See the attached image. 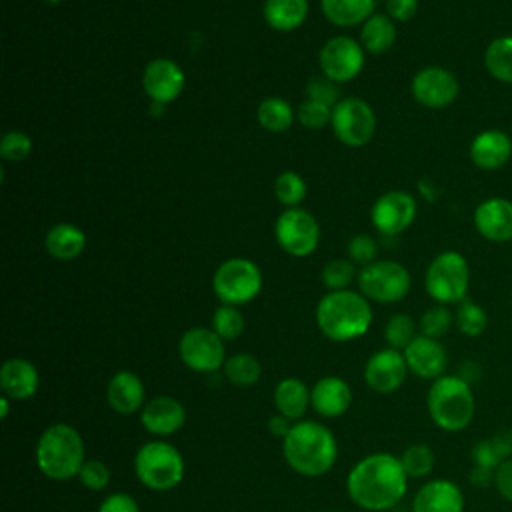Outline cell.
Listing matches in <instances>:
<instances>
[{
    "label": "cell",
    "instance_id": "6da1fadb",
    "mask_svg": "<svg viewBox=\"0 0 512 512\" xmlns=\"http://www.w3.org/2000/svg\"><path fill=\"white\" fill-rule=\"evenodd\" d=\"M408 490V476L398 456L374 452L358 460L346 478L350 500L370 512L394 508Z\"/></svg>",
    "mask_w": 512,
    "mask_h": 512
},
{
    "label": "cell",
    "instance_id": "7a4b0ae2",
    "mask_svg": "<svg viewBox=\"0 0 512 512\" xmlns=\"http://www.w3.org/2000/svg\"><path fill=\"white\" fill-rule=\"evenodd\" d=\"M286 464L308 478L326 474L338 458V442L328 426L316 420H298L282 438Z\"/></svg>",
    "mask_w": 512,
    "mask_h": 512
},
{
    "label": "cell",
    "instance_id": "3957f363",
    "mask_svg": "<svg viewBox=\"0 0 512 512\" xmlns=\"http://www.w3.org/2000/svg\"><path fill=\"white\" fill-rule=\"evenodd\" d=\"M372 324L370 300L362 292L332 290L316 304V326L332 342H350L368 332Z\"/></svg>",
    "mask_w": 512,
    "mask_h": 512
},
{
    "label": "cell",
    "instance_id": "277c9868",
    "mask_svg": "<svg viewBox=\"0 0 512 512\" xmlns=\"http://www.w3.org/2000/svg\"><path fill=\"white\" fill-rule=\"evenodd\" d=\"M38 470L56 482L78 478L84 466V440L80 432L64 422L48 426L34 450Z\"/></svg>",
    "mask_w": 512,
    "mask_h": 512
},
{
    "label": "cell",
    "instance_id": "5b68a950",
    "mask_svg": "<svg viewBox=\"0 0 512 512\" xmlns=\"http://www.w3.org/2000/svg\"><path fill=\"white\" fill-rule=\"evenodd\" d=\"M426 408L432 422L444 432H460L468 428L476 412L470 382L456 374H444L432 380L426 394Z\"/></svg>",
    "mask_w": 512,
    "mask_h": 512
},
{
    "label": "cell",
    "instance_id": "8992f818",
    "mask_svg": "<svg viewBox=\"0 0 512 512\" xmlns=\"http://www.w3.org/2000/svg\"><path fill=\"white\" fill-rule=\"evenodd\" d=\"M134 472L146 488L166 492L182 482L184 458L174 444L152 440L138 448L134 456Z\"/></svg>",
    "mask_w": 512,
    "mask_h": 512
},
{
    "label": "cell",
    "instance_id": "52a82bcc",
    "mask_svg": "<svg viewBox=\"0 0 512 512\" xmlns=\"http://www.w3.org/2000/svg\"><path fill=\"white\" fill-rule=\"evenodd\" d=\"M470 286V268L460 252H440L426 268L424 288L438 304H460Z\"/></svg>",
    "mask_w": 512,
    "mask_h": 512
},
{
    "label": "cell",
    "instance_id": "ba28073f",
    "mask_svg": "<svg viewBox=\"0 0 512 512\" xmlns=\"http://www.w3.org/2000/svg\"><path fill=\"white\" fill-rule=\"evenodd\" d=\"M212 290L220 304H248L262 290V272L250 258H228L216 268L212 276Z\"/></svg>",
    "mask_w": 512,
    "mask_h": 512
},
{
    "label": "cell",
    "instance_id": "9c48e42d",
    "mask_svg": "<svg viewBox=\"0 0 512 512\" xmlns=\"http://www.w3.org/2000/svg\"><path fill=\"white\" fill-rule=\"evenodd\" d=\"M412 280L404 264L396 260H374L358 274L360 292L378 304H394L406 298Z\"/></svg>",
    "mask_w": 512,
    "mask_h": 512
},
{
    "label": "cell",
    "instance_id": "30bf717a",
    "mask_svg": "<svg viewBox=\"0 0 512 512\" xmlns=\"http://www.w3.org/2000/svg\"><path fill=\"white\" fill-rule=\"evenodd\" d=\"M330 126L334 136L350 148L366 146L376 132V114L372 106L356 96L342 98L332 108Z\"/></svg>",
    "mask_w": 512,
    "mask_h": 512
},
{
    "label": "cell",
    "instance_id": "8fae6325",
    "mask_svg": "<svg viewBox=\"0 0 512 512\" xmlns=\"http://www.w3.org/2000/svg\"><path fill=\"white\" fill-rule=\"evenodd\" d=\"M274 236L278 246L294 256H310L320 242V224L304 208H286L274 222Z\"/></svg>",
    "mask_w": 512,
    "mask_h": 512
},
{
    "label": "cell",
    "instance_id": "7c38bea8",
    "mask_svg": "<svg viewBox=\"0 0 512 512\" xmlns=\"http://www.w3.org/2000/svg\"><path fill=\"white\" fill-rule=\"evenodd\" d=\"M178 354L186 368L200 374L218 372L226 362L224 340L204 326L188 328L178 340Z\"/></svg>",
    "mask_w": 512,
    "mask_h": 512
},
{
    "label": "cell",
    "instance_id": "4fadbf2b",
    "mask_svg": "<svg viewBox=\"0 0 512 512\" xmlns=\"http://www.w3.org/2000/svg\"><path fill=\"white\" fill-rule=\"evenodd\" d=\"M364 54L362 44L350 36H334L326 40L318 54L322 76L336 84L354 80L364 68Z\"/></svg>",
    "mask_w": 512,
    "mask_h": 512
},
{
    "label": "cell",
    "instance_id": "5bb4252c",
    "mask_svg": "<svg viewBox=\"0 0 512 512\" xmlns=\"http://www.w3.org/2000/svg\"><path fill=\"white\" fill-rule=\"evenodd\" d=\"M416 214L418 206L412 194L404 190H388L374 200L370 220L380 234L396 236L412 226Z\"/></svg>",
    "mask_w": 512,
    "mask_h": 512
},
{
    "label": "cell",
    "instance_id": "9a60e30c",
    "mask_svg": "<svg viewBox=\"0 0 512 512\" xmlns=\"http://www.w3.org/2000/svg\"><path fill=\"white\" fill-rule=\"evenodd\" d=\"M410 92L424 108L440 110L450 106L460 92L458 78L442 66H426L418 70L410 82Z\"/></svg>",
    "mask_w": 512,
    "mask_h": 512
},
{
    "label": "cell",
    "instance_id": "2e32d148",
    "mask_svg": "<svg viewBox=\"0 0 512 512\" xmlns=\"http://www.w3.org/2000/svg\"><path fill=\"white\" fill-rule=\"evenodd\" d=\"M186 86V74L182 66L170 58H154L142 72V88L152 104L168 106L174 102Z\"/></svg>",
    "mask_w": 512,
    "mask_h": 512
},
{
    "label": "cell",
    "instance_id": "e0dca14e",
    "mask_svg": "<svg viewBox=\"0 0 512 512\" xmlns=\"http://www.w3.org/2000/svg\"><path fill=\"white\" fill-rule=\"evenodd\" d=\"M408 364L402 350L382 348L374 352L364 364V382L380 394L398 390L408 374Z\"/></svg>",
    "mask_w": 512,
    "mask_h": 512
},
{
    "label": "cell",
    "instance_id": "ac0fdd59",
    "mask_svg": "<svg viewBox=\"0 0 512 512\" xmlns=\"http://www.w3.org/2000/svg\"><path fill=\"white\" fill-rule=\"evenodd\" d=\"M186 422V408L174 396H154L140 410V424L152 436H172Z\"/></svg>",
    "mask_w": 512,
    "mask_h": 512
},
{
    "label": "cell",
    "instance_id": "d6986e66",
    "mask_svg": "<svg viewBox=\"0 0 512 512\" xmlns=\"http://www.w3.org/2000/svg\"><path fill=\"white\" fill-rule=\"evenodd\" d=\"M404 358L408 364V370L420 378L436 380L444 376L448 354L440 340L418 334L404 350Z\"/></svg>",
    "mask_w": 512,
    "mask_h": 512
},
{
    "label": "cell",
    "instance_id": "ffe728a7",
    "mask_svg": "<svg viewBox=\"0 0 512 512\" xmlns=\"http://www.w3.org/2000/svg\"><path fill=\"white\" fill-rule=\"evenodd\" d=\"M412 512H464V494L448 478L430 480L414 494Z\"/></svg>",
    "mask_w": 512,
    "mask_h": 512
},
{
    "label": "cell",
    "instance_id": "44dd1931",
    "mask_svg": "<svg viewBox=\"0 0 512 512\" xmlns=\"http://www.w3.org/2000/svg\"><path fill=\"white\" fill-rule=\"evenodd\" d=\"M474 226L490 242L512 240V200L488 198L474 210Z\"/></svg>",
    "mask_w": 512,
    "mask_h": 512
},
{
    "label": "cell",
    "instance_id": "7402d4cb",
    "mask_svg": "<svg viewBox=\"0 0 512 512\" xmlns=\"http://www.w3.org/2000/svg\"><path fill=\"white\" fill-rule=\"evenodd\" d=\"M352 404V390L340 376H324L310 390V406L322 418H338Z\"/></svg>",
    "mask_w": 512,
    "mask_h": 512
},
{
    "label": "cell",
    "instance_id": "603a6c76",
    "mask_svg": "<svg viewBox=\"0 0 512 512\" xmlns=\"http://www.w3.org/2000/svg\"><path fill=\"white\" fill-rule=\"evenodd\" d=\"M512 156V140L506 132L490 128L482 130L470 142V160L480 170H498Z\"/></svg>",
    "mask_w": 512,
    "mask_h": 512
},
{
    "label": "cell",
    "instance_id": "cb8c5ba5",
    "mask_svg": "<svg viewBox=\"0 0 512 512\" xmlns=\"http://www.w3.org/2000/svg\"><path fill=\"white\" fill-rule=\"evenodd\" d=\"M144 396H146V390L140 376L130 370H118L106 386L108 406L122 416L142 410L146 404Z\"/></svg>",
    "mask_w": 512,
    "mask_h": 512
},
{
    "label": "cell",
    "instance_id": "d4e9b609",
    "mask_svg": "<svg viewBox=\"0 0 512 512\" xmlns=\"http://www.w3.org/2000/svg\"><path fill=\"white\" fill-rule=\"evenodd\" d=\"M40 374L26 358H8L0 368L2 396L10 400H28L38 392Z\"/></svg>",
    "mask_w": 512,
    "mask_h": 512
},
{
    "label": "cell",
    "instance_id": "484cf974",
    "mask_svg": "<svg viewBox=\"0 0 512 512\" xmlns=\"http://www.w3.org/2000/svg\"><path fill=\"white\" fill-rule=\"evenodd\" d=\"M44 248L56 260H74L86 248V234L76 224L60 222L46 232Z\"/></svg>",
    "mask_w": 512,
    "mask_h": 512
},
{
    "label": "cell",
    "instance_id": "4316f807",
    "mask_svg": "<svg viewBox=\"0 0 512 512\" xmlns=\"http://www.w3.org/2000/svg\"><path fill=\"white\" fill-rule=\"evenodd\" d=\"M274 406L278 414L286 416L288 420H302L310 406V390L308 386L294 376L282 378L274 388Z\"/></svg>",
    "mask_w": 512,
    "mask_h": 512
},
{
    "label": "cell",
    "instance_id": "83f0119b",
    "mask_svg": "<svg viewBox=\"0 0 512 512\" xmlns=\"http://www.w3.org/2000/svg\"><path fill=\"white\" fill-rule=\"evenodd\" d=\"M308 0H264L262 16L272 30L292 32L308 18Z\"/></svg>",
    "mask_w": 512,
    "mask_h": 512
},
{
    "label": "cell",
    "instance_id": "f1b7e54d",
    "mask_svg": "<svg viewBox=\"0 0 512 512\" xmlns=\"http://www.w3.org/2000/svg\"><path fill=\"white\" fill-rule=\"evenodd\" d=\"M320 8L330 24L352 28L376 14V0H320Z\"/></svg>",
    "mask_w": 512,
    "mask_h": 512
},
{
    "label": "cell",
    "instance_id": "f546056e",
    "mask_svg": "<svg viewBox=\"0 0 512 512\" xmlns=\"http://www.w3.org/2000/svg\"><path fill=\"white\" fill-rule=\"evenodd\" d=\"M396 42V24L388 14H372L360 28V44L372 56L386 54Z\"/></svg>",
    "mask_w": 512,
    "mask_h": 512
},
{
    "label": "cell",
    "instance_id": "4dcf8cb0",
    "mask_svg": "<svg viewBox=\"0 0 512 512\" xmlns=\"http://www.w3.org/2000/svg\"><path fill=\"white\" fill-rule=\"evenodd\" d=\"M256 120L258 124L272 134H282L286 132L294 120H296V112L292 110L290 102L280 98V96H268L264 98L258 108H256Z\"/></svg>",
    "mask_w": 512,
    "mask_h": 512
},
{
    "label": "cell",
    "instance_id": "1f68e13d",
    "mask_svg": "<svg viewBox=\"0 0 512 512\" xmlns=\"http://www.w3.org/2000/svg\"><path fill=\"white\" fill-rule=\"evenodd\" d=\"M484 66L492 78L512 84V36H500L488 44Z\"/></svg>",
    "mask_w": 512,
    "mask_h": 512
},
{
    "label": "cell",
    "instance_id": "d6a6232c",
    "mask_svg": "<svg viewBox=\"0 0 512 512\" xmlns=\"http://www.w3.org/2000/svg\"><path fill=\"white\" fill-rule=\"evenodd\" d=\"M222 372L230 384L240 386V388H250L260 380L262 366L256 356H252L248 352H240V354L226 358Z\"/></svg>",
    "mask_w": 512,
    "mask_h": 512
},
{
    "label": "cell",
    "instance_id": "836d02e7",
    "mask_svg": "<svg viewBox=\"0 0 512 512\" xmlns=\"http://www.w3.org/2000/svg\"><path fill=\"white\" fill-rule=\"evenodd\" d=\"M400 462L408 478H424L434 470L436 456L428 444L416 442L404 448V452L400 454Z\"/></svg>",
    "mask_w": 512,
    "mask_h": 512
},
{
    "label": "cell",
    "instance_id": "e575fe53",
    "mask_svg": "<svg viewBox=\"0 0 512 512\" xmlns=\"http://www.w3.org/2000/svg\"><path fill=\"white\" fill-rule=\"evenodd\" d=\"M274 196L286 208H298L306 196V182L298 172H280L274 180Z\"/></svg>",
    "mask_w": 512,
    "mask_h": 512
},
{
    "label": "cell",
    "instance_id": "d590c367",
    "mask_svg": "<svg viewBox=\"0 0 512 512\" xmlns=\"http://www.w3.org/2000/svg\"><path fill=\"white\" fill-rule=\"evenodd\" d=\"M454 322H456V328L468 336V338H476L480 336L486 326H488V316L484 312V308L472 300H462L456 308V314H454Z\"/></svg>",
    "mask_w": 512,
    "mask_h": 512
},
{
    "label": "cell",
    "instance_id": "8d00e7d4",
    "mask_svg": "<svg viewBox=\"0 0 512 512\" xmlns=\"http://www.w3.org/2000/svg\"><path fill=\"white\" fill-rule=\"evenodd\" d=\"M416 336V322L410 314L404 312L392 314L384 326V338L388 342V348L394 350H404Z\"/></svg>",
    "mask_w": 512,
    "mask_h": 512
},
{
    "label": "cell",
    "instance_id": "74e56055",
    "mask_svg": "<svg viewBox=\"0 0 512 512\" xmlns=\"http://www.w3.org/2000/svg\"><path fill=\"white\" fill-rule=\"evenodd\" d=\"M212 330L224 340H236L244 332V316L238 306L220 304L212 316Z\"/></svg>",
    "mask_w": 512,
    "mask_h": 512
},
{
    "label": "cell",
    "instance_id": "f35d334b",
    "mask_svg": "<svg viewBox=\"0 0 512 512\" xmlns=\"http://www.w3.org/2000/svg\"><path fill=\"white\" fill-rule=\"evenodd\" d=\"M356 276L354 262L348 258H334L328 260L320 272L322 284L332 292V290H346L350 282Z\"/></svg>",
    "mask_w": 512,
    "mask_h": 512
},
{
    "label": "cell",
    "instance_id": "ab89813d",
    "mask_svg": "<svg viewBox=\"0 0 512 512\" xmlns=\"http://www.w3.org/2000/svg\"><path fill=\"white\" fill-rule=\"evenodd\" d=\"M452 322H454V314L448 310V306L436 304V306L428 308V310L420 316L418 328H420V334L440 340L444 334H448Z\"/></svg>",
    "mask_w": 512,
    "mask_h": 512
},
{
    "label": "cell",
    "instance_id": "60d3db41",
    "mask_svg": "<svg viewBox=\"0 0 512 512\" xmlns=\"http://www.w3.org/2000/svg\"><path fill=\"white\" fill-rule=\"evenodd\" d=\"M332 118V106L322 104L318 100H310L306 98L298 108H296V120L310 130H318L324 128L326 124H330Z\"/></svg>",
    "mask_w": 512,
    "mask_h": 512
},
{
    "label": "cell",
    "instance_id": "b9f144b4",
    "mask_svg": "<svg viewBox=\"0 0 512 512\" xmlns=\"http://www.w3.org/2000/svg\"><path fill=\"white\" fill-rule=\"evenodd\" d=\"M32 152V140L22 130H10L0 140V156L8 162H20Z\"/></svg>",
    "mask_w": 512,
    "mask_h": 512
},
{
    "label": "cell",
    "instance_id": "7bdbcfd3",
    "mask_svg": "<svg viewBox=\"0 0 512 512\" xmlns=\"http://www.w3.org/2000/svg\"><path fill=\"white\" fill-rule=\"evenodd\" d=\"M78 480L88 490H94V492L104 490L110 482V468L102 460H86L84 466L80 468Z\"/></svg>",
    "mask_w": 512,
    "mask_h": 512
},
{
    "label": "cell",
    "instance_id": "ee69618b",
    "mask_svg": "<svg viewBox=\"0 0 512 512\" xmlns=\"http://www.w3.org/2000/svg\"><path fill=\"white\" fill-rule=\"evenodd\" d=\"M376 252H378V244L368 234H356L348 240V260H352L354 264L366 266L374 262Z\"/></svg>",
    "mask_w": 512,
    "mask_h": 512
},
{
    "label": "cell",
    "instance_id": "f6af8a7d",
    "mask_svg": "<svg viewBox=\"0 0 512 512\" xmlns=\"http://www.w3.org/2000/svg\"><path fill=\"white\" fill-rule=\"evenodd\" d=\"M306 94L310 100H318L322 104H328V106H336L342 98H340V90H338V84L332 82L330 78L326 76H318V78H312L306 86Z\"/></svg>",
    "mask_w": 512,
    "mask_h": 512
},
{
    "label": "cell",
    "instance_id": "bcb514c9",
    "mask_svg": "<svg viewBox=\"0 0 512 512\" xmlns=\"http://www.w3.org/2000/svg\"><path fill=\"white\" fill-rule=\"evenodd\" d=\"M472 460H474V466L484 468V470H492V472H496V468H498L500 462H502V458L498 456V452H496V448H494V444H492L490 438L480 440V442L474 444V448H472Z\"/></svg>",
    "mask_w": 512,
    "mask_h": 512
},
{
    "label": "cell",
    "instance_id": "7dc6e473",
    "mask_svg": "<svg viewBox=\"0 0 512 512\" xmlns=\"http://www.w3.org/2000/svg\"><path fill=\"white\" fill-rule=\"evenodd\" d=\"M98 512H140V508H138V502L130 494L112 492L100 502Z\"/></svg>",
    "mask_w": 512,
    "mask_h": 512
},
{
    "label": "cell",
    "instance_id": "c3c4849f",
    "mask_svg": "<svg viewBox=\"0 0 512 512\" xmlns=\"http://www.w3.org/2000/svg\"><path fill=\"white\" fill-rule=\"evenodd\" d=\"M494 486H496L498 494L504 500L512 502V458L502 460L500 466L496 468V472H494Z\"/></svg>",
    "mask_w": 512,
    "mask_h": 512
},
{
    "label": "cell",
    "instance_id": "681fc988",
    "mask_svg": "<svg viewBox=\"0 0 512 512\" xmlns=\"http://www.w3.org/2000/svg\"><path fill=\"white\" fill-rule=\"evenodd\" d=\"M418 10V0H386V14L394 22H408Z\"/></svg>",
    "mask_w": 512,
    "mask_h": 512
},
{
    "label": "cell",
    "instance_id": "f907efd6",
    "mask_svg": "<svg viewBox=\"0 0 512 512\" xmlns=\"http://www.w3.org/2000/svg\"><path fill=\"white\" fill-rule=\"evenodd\" d=\"M490 440H492V444H494V448H496V452L502 460L512 458V428L498 430Z\"/></svg>",
    "mask_w": 512,
    "mask_h": 512
},
{
    "label": "cell",
    "instance_id": "816d5d0a",
    "mask_svg": "<svg viewBox=\"0 0 512 512\" xmlns=\"http://www.w3.org/2000/svg\"><path fill=\"white\" fill-rule=\"evenodd\" d=\"M292 420H288L286 416H282V414H274V416H270L268 418V430H270V434L272 436H278V438H284L288 432H290V428H292V424H290Z\"/></svg>",
    "mask_w": 512,
    "mask_h": 512
},
{
    "label": "cell",
    "instance_id": "f5cc1de1",
    "mask_svg": "<svg viewBox=\"0 0 512 512\" xmlns=\"http://www.w3.org/2000/svg\"><path fill=\"white\" fill-rule=\"evenodd\" d=\"M470 480H472V484H476V486H488L490 482H494V472L474 466L472 472H470Z\"/></svg>",
    "mask_w": 512,
    "mask_h": 512
},
{
    "label": "cell",
    "instance_id": "db71d44e",
    "mask_svg": "<svg viewBox=\"0 0 512 512\" xmlns=\"http://www.w3.org/2000/svg\"><path fill=\"white\" fill-rule=\"evenodd\" d=\"M8 412H10V398H8V396H2V398H0V418L6 420V418H8Z\"/></svg>",
    "mask_w": 512,
    "mask_h": 512
},
{
    "label": "cell",
    "instance_id": "11a10c76",
    "mask_svg": "<svg viewBox=\"0 0 512 512\" xmlns=\"http://www.w3.org/2000/svg\"><path fill=\"white\" fill-rule=\"evenodd\" d=\"M44 4H48V6H56V4H60L62 0H42Z\"/></svg>",
    "mask_w": 512,
    "mask_h": 512
},
{
    "label": "cell",
    "instance_id": "9f6ffc18",
    "mask_svg": "<svg viewBox=\"0 0 512 512\" xmlns=\"http://www.w3.org/2000/svg\"><path fill=\"white\" fill-rule=\"evenodd\" d=\"M328 512H336V510H328Z\"/></svg>",
    "mask_w": 512,
    "mask_h": 512
}]
</instances>
